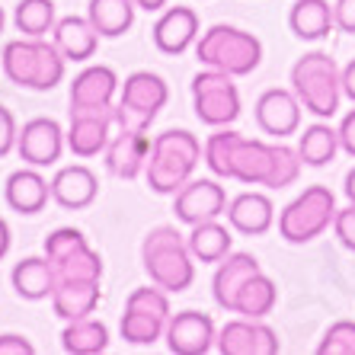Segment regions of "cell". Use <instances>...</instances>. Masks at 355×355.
<instances>
[{"mask_svg":"<svg viewBox=\"0 0 355 355\" xmlns=\"http://www.w3.org/2000/svg\"><path fill=\"white\" fill-rule=\"evenodd\" d=\"M202 160L221 180H237L243 186L285 189L301 176V154L282 141L243 138L234 128H218L202 148Z\"/></svg>","mask_w":355,"mask_h":355,"instance_id":"cell-1","label":"cell"},{"mask_svg":"<svg viewBox=\"0 0 355 355\" xmlns=\"http://www.w3.org/2000/svg\"><path fill=\"white\" fill-rule=\"evenodd\" d=\"M202 164V141L186 128H166L150 141L144 180L157 196H173L192 180Z\"/></svg>","mask_w":355,"mask_h":355,"instance_id":"cell-2","label":"cell"},{"mask_svg":"<svg viewBox=\"0 0 355 355\" xmlns=\"http://www.w3.org/2000/svg\"><path fill=\"white\" fill-rule=\"evenodd\" d=\"M141 263L154 285L166 295H180L192 288L196 282V257L189 253V243L173 224H157L141 240Z\"/></svg>","mask_w":355,"mask_h":355,"instance_id":"cell-3","label":"cell"},{"mask_svg":"<svg viewBox=\"0 0 355 355\" xmlns=\"http://www.w3.org/2000/svg\"><path fill=\"white\" fill-rule=\"evenodd\" d=\"M0 67H3V74H7L10 83H17L23 90L45 93V90H55L64 80L67 58L58 51L55 42H45V35L42 39L23 35V39L3 45Z\"/></svg>","mask_w":355,"mask_h":355,"instance_id":"cell-4","label":"cell"},{"mask_svg":"<svg viewBox=\"0 0 355 355\" xmlns=\"http://www.w3.org/2000/svg\"><path fill=\"white\" fill-rule=\"evenodd\" d=\"M291 90L317 119H333L343 103V67L327 51H307L291 64Z\"/></svg>","mask_w":355,"mask_h":355,"instance_id":"cell-5","label":"cell"},{"mask_svg":"<svg viewBox=\"0 0 355 355\" xmlns=\"http://www.w3.org/2000/svg\"><path fill=\"white\" fill-rule=\"evenodd\" d=\"M196 58L231 77H247L263 64V42L247 29L218 23L196 39Z\"/></svg>","mask_w":355,"mask_h":355,"instance_id":"cell-6","label":"cell"},{"mask_svg":"<svg viewBox=\"0 0 355 355\" xmlns=\"http://www.w3.org/2000/svg\"><path fill=\"white\" fill-rule=\"evenodd\" d=\"M336 218V196L327 186H307L297 198H291L279 215V234L288 243H311Z\"/></svg>","mask_w":355,"mask_h":355,"instance_id":"cell-7","label":"cell"},{"mask_svg":"<svg viewBox=\"0 0 355 355\" xmlns=\"http://www.w3.org/2000/svg\"><path fill=\"white\" fill-rule=\"evenodd\" d=\"M170 314H173V311H170L166 291L150 282V285L135 288L132 295H128L119 333H122V339L132 343V346H154L157 339H164Z\"/></svg>","mask_w":355,"mask_h":355,"instance_id":"cell-8","label":"cell"},{"mask_svg":"<svg viewBox=\"0 0 355 355\" xmlns=\"http://www.w3.org/2000/svg\"><path fill=\"white\" fill-rule=\"evenodd\" d=\"M192 109L202 125L227 128L240 119V90L231 74L205 67L192 77Z\"/></svg>","mask_w":355,"mask_h":355,"instance_id":"cell-9","label":"cell"},{"mask_svg":"<svg viewBox=\"0 0 355 355\" xmlns=\"http://www.w3.org/2000/svg\"><path fill=\"white\" fill-rule=\"evenodd\" d=\"M116 132V103L106 109H71V125L64 132L67 150L80 160L99 157Z\"/></svg>","mask_w":355,"mask_h":355,"instance_id":"cell-10","label":"cell"},{"mask_svg":"<svg viewBox=\"0 0 355 355\" xmlns=\"http://www.w3.org/2000/svg\"><path fill=\"white\" fill-rule=\"evenodd\" d=\"M67 141L61 125L49 116H39V119H29V122L19 128L17 135V154L23 164L29 166H55L64 154Z\"/></svg>","mask_w":355,"mask_h":355,"instance_id":"cell-11","label":"cell"},{"mask_svg":"<svg viewBox=\"0 0 355 355\" xmlns=\"http://www.w3.org/2000/svg\"><path fill=\"white\" fill-rule=\"evenodd\" d=\"M227 211V192L218 180H189L180 192H173V215L182 224H202L221 218Z\"/></svg>","mask_w":355,"mask_h":355,"instance_id":"cell-12","label":"cell"},{"mask_svg":"<svg viewBox=\"0 0 355 355\" xmlns=\"http://www.w3.org/2000/svg\"><path fill=\"white\" fill-rule=\"evenodd\" d=\"M215 346L221 355H279L282 343L269 323L240 317V320H227L218 330Z\"/></svg>","mask_w":355,"mask_h":355,"instance_id":"cell-13","label":"cell"},{"mask_svg":"<svg viewBox=\"0 0 355 355\" xmlns=\"http://www.w3.org/2000/svg\"><path fill=\"white\" fill-rule=\"evenodd\" d=\"M164 339L166 349L176 355H205L218 343V327L202 311H180V314H170Z\"/></svg>","mask_w":355,"mask_h":355,"instance_id":"cell-14","label":"cell"},{"mask_svg":"<svg viewBox=\"0 0 355 355\" xmlns=\"http://www.w3.org/2000/svg\"><path fill=\"white\" fill-rule=\"evenodd\" d=\"M301 99L295 96V90H266L257 99V125L259 132L269 135L275 141H285L288 135H297L301 128Z\"/></svg>","mask_w":355,"mask_h":355,"instance_id":"cell-15","label":"cell"},{"mask_svg":"<svg viewBox=\"0 0 355 355\" xmlns=\"http://www.w3.org/2000/svg\"><path fill=\"white\" fill-rule=\"evenodd\" d=\"M150 138L148 132H135V128H116L106 144V170L116 180H138L148 164Z\"/></svg>","mask_w":355,"mask_h":355,"instance_id":"cell-16","label":"cell"},{"mask_svg":"<svg viewBox=\"0 0 355 355\" xmlns=\"http://www.w3.org/2000/svg\"><path fill=\"white\" fill-rule=\"evenodd\" d=\"M166 99H170V87L160 74L154 71H135V74L125 77V83L119 87V103L128 106L132 112H138L141 119H154L160 116V109L166 106Z\"/></svg>","mask_w":355,"mask_h":355,"instance_id":"cell-17","label":"cell"},{"mask_svg":"<svg viewBox=\"0 0 355 355\" xmlns=\"http://www.w3.org/2000/svg\"><path fill=\"white\" fill-rule=\"evenodd\" d=\"M150 35H154V45H157V51H164V55H182L186 49H192L196 45V39L202 33H198V13L192 7H166L164 13H160V19L154 23V29H150Z\"/></svg>","mask_w":355,"mask_h":355,"instance_id":"cell-18","label":"cell"},{"mask_svg":"<svg viewBox=\"0 0 355 355\" xmlns=\"http://www.w3.org/2000/svg\"><path fill=\"white\" fill-rule=\"evenodd\" d=\"M227 224L243 237H263L275 224V205L266 192H240L227 202Z\"/></svg>","mask_w":355,"mask_h":355,"instance_id":"cell-19","label":"cell"},{"mask_svg":"<svg viewBox=\"0 0 355 355\" xmlns=\"http://www.w3.org/2000/svg\"><path fill=\"white\" fill-rule=\"evenodd\" d=\"M96 196H99V180L90 166H83V164L61 166L58 173H55V180H51V198L61 208H67V211L90 208L96 202Z\"/></svg>","mask_w":355,"mask_h":355,"instance_id":"cell-20","label":"cell"},{"mask_svg":"<svg viewBox=\"0 0 355 355\" xmlns=\"http://www.w3.org/2000/svg\"><path fill=\"white\" fill-rule=\"evenodd\" d=\"M119 77L106 64H90L71 83V109H106L116 103Z\"/></svg>","mask_w":355,"mask_h":355,"instance_id":"cell-21","label":"cell"},{"mask_svg":"<svg viewBox=\"0 0 355 355\" xmlns=\"http://www.w3.org/2000/svg\"><path fill=\"white\" fill-rule=\"evenodd\" d=\"M3 198L19 215H39L51 198V182L39 173V166H23V170H13L7 176Z\"/></svg>","mask_w":355,"mask_h":355,"instance_id":"cell-22","label":"cell"},{"mask_svg":"<svg viewBox=\"0 0 355 355\" xmlns=\"http://www.w3.org/2000/svg\"><path fill=\"white\" fill-rule=\"evenodd\" d=\"M263 266H259L257 257H250V253H227V257L218 263L215 269V279H211V295H215V304L227 314H234V301H237L240 288H243V282L250 275H257Z\"/></svg>","mask_w":355,"mask_h":355,"instance_id":"cell-23","label":"cell"},{"mask_svg":"<svg viewBox=\"0 0 355 355\" xmlns=\"http://www.w3.org/2000/svg\"><path fill=\"white\" fill-rule=\"evenodd\" d=\"M51 42L58 45V51L67 61L83 64L90 61L99 49V33L93 29V23L87 17H61L51 29Z\"/></svg>","mask_w":355,"mask_h":355,"instance_id":"cell-24","label":"cell"},{"mask_svg":"<svg viewBox=\"0 0 355 355\" xmlns=\"http://www.w3.org/2000/svg\"><path fill=\"white\" fill-rule=\"evenodd\" d=\"M10 282H13V291L26 301H45L58 288V272L49 257H26L13 266Z\"/></svg>","mask_w":355,"mask_h":355,"instance_id":"cell-25","label":"cell"},{"mask_svg":"<svg viewBox=\"0 0 355 355\" xmlns=\"http://www.w3.org/2000/svg\"><path fill=\"white\" fill-rule=\"evenodd\" d=\"M288 26L297 39L304 42H320L336 29L333 23V3L330 0H295V7L288 10Z\"/></svg>","mask_w":355,"mask_h":355,"instance_id":"cell-26","label":"cell"},{"mask_svg":"<svg viewBox=\"0 0 355 355\" xmlns=\"http://www.w3.org/2000/svg\"><path fill=\"white\" fill-rule=\"evenodd\" d=\"M135 0H90L87 3V19L99 33V39H119L135 26Z\"/></svg>","mask_w":355,"mask_h":355,"instance_id":"cell-27","label":"cell"},{"mask_svg":"<svg viewBox=\"0 0 355 355\" xmlns=\"http://www.w3.org/2000/svg\"><path fill=\"white\" fill-rule=\"evenodd\" d=\"M186 243H189V253L196 257V263H215L218 266L227 253H231L234 237H231V227H224L218 218H211V221L192 224Z\"/></svg>","mask_w":355,"mask_h":355,"instance_id":"cell-28","label":"cell"},{"mask_svg":"<svg viewBox=\"0 0 355 355\" xmlns=\"http://www.w3.org/2000/svg\"><path fill=\"white\" fill-rule=\"evenodd\" d=\"M279 304V288H275V282L259 269L257 275H250L243 282V288H240L237 301H234V314L240 317H250V320H266V317L275 311Z\"/></svg>","mask_w":355,"mask_h":355,"instance_id":"cell-29","label":"cell"},{"mask_svg":"<svg viewBox=\"0 0 355 355\" xmlns=\"http://www.w3.org/2000/svg\"><path fill=\"white\" fill-rule=\"evenodd\" d=\"M99 304V282H58V288L51 295V307L61 320H77L90 317Z\"/></svg>","mask_w":355,"mask_h":355,"instance_id":"cell-30","label":"cell"},{"mask_svg":"<svg viewBox=\"0 0 355 355\" xmlns=\"http://www.w3.org/2000/svg\"><path fill=\"white\" fill-rule=\"evenodd\" d=\"M61 349L71 355H99L109 349V327L96 317H77L67 320L61 330Z\"/></svg>","mask_w":355,"mask_h":355,"instance_id":"cell-31","label":"cell"},{"mask_svg":"<svg viewBox=\"0 0 355 355\" xmlns=\"http://www.w3.org/2000/svg\"><path fill=\"white\" fill-rule=\"evenodd\" d=\"M297 154L307 166H327L339 154V132L327 122H314L297 138Z\"/></svg>","mask_w":355,"mask_h":355,"instance_id":"cell-32","label":"cell"},{"mask_svg":"<svg viewBox=\"0 0 355 355\" xmlns=\"http://www.w3.org/2000/svg\"><path fill=\"white\" fill-rule=\"evenodd\" d=\"M13 23L23 35L29 39H42L55 29V3L51 0H19L17 10H13Z\"/></svg>","mask_w":355,"mask_h":355,"instance_id":"cell-33","label":"cell"},{"mask_svg":"<svg viewBox=\"0 0 355 355\" xmlns=\"http://www.w3.org/2000/svg\"><path fill=\"white\" fill-rule=\"evenodd\" d=\"M55 272H58V282H103V257L87 243L58 259Z\"/></svg>","mask_w":355,"mask_h":355,"instance_id":"cell-34","label":"cell"},{"mask_svg":"<svg viewBox=\"0 0 355 355\" xmlns=\"http://www.w3.org/2000/svg\"><path fill=\"white\" fill-rule=\"evenodd\" d=\"M317 355H355V320H336L317 343Z\"/></svg>","mask_w":355,"mask_h":355,"instance_id":"cell-35","label":"cell"},{"mask_svg":"<svg viewBox=\"0 0 355 355\" xmlns=\"http://www.w3.org/2000/svg\"><path fill=\"white\" fill-rule=\"evenodd\" d=\"M87 247V237H83V231H77V227H58V231H51L49 237H45V257L51 259V263H58V259H64L67 253H74V250Z\"/></svg>","mask_w":355,"mask_h":355,"instance_id":"cell-36","label":"cell"},{"mask_svg":"<svg viewBox=\"0 0 355 355\" xmlns=\"http://www.w3.org/2000/svg\"><path fill=\"white\" fill-rule=\"evenodd\" d=\"M333 231H336L339 243L355 253V205L349 202L346 208H336V218H333Z\"/></svg>","mask_w":355,"mask_h":355,"instance_id":"cell-37","label":"cell"},{"mask_svg":"<svg viewBox=\"0 0 355 355\" xmlns=\"http://www.w3.org/2000/svg\"><path fill=\"white\" fill-rule=\"evenodd\" d=\"M17 135H19L17 116L7 106H0V160L7 157L10 150H17Z\"/></svg>","mask_w":355,"mask_h":355,"instance_id":"cell-38","label":"cell"},{"mask_svg":"<svg viewBox=\"0 0 355 355\" xmlns=\"http://www.w3.org/2000/svg\"><path fill=\"white\" fill-rule=\"evenodd\" d=\"M333 23L339 33L355 35V0H333Z\"/></svg>","mask_w":355,"mask_h":355,"instance_id":"cell-39","label":"cell"},{"mask_svg":"<svg viewBox=\"0 0 355 355\" xmlns=\"http://www.w3.org/2000/svg\"><path fill=\"white\" fill-rule=\"evenodd\" d=\"M35 346L23 333H0V355H33Z\"/></svg>","mask_w":355,"mask_h":355,"instance_id":"cell-40","label":"cell"},{"mask_svg":"<svg viewBox=\"0 0 355 355\" xmlns=\"http://www.w3.org/2000/svg\"><path fill=\"white\" fill-rule=\"evenodd\" d=\"M336 132H339V148L346 150L349 157H355V109H349L346 116H343Z\"/></svg>","mask_w":355,"mask_h":355,"instance_id":"cell-41","label":"cell"},{"mask_svg":"<svg viewBox=\"0 0 355 355\" xmlns=\"http://www.w3.org/2000/svg\"><path fill=\"white\" fill-rule=\"evenodd\" d=\"M343 96L355 103V58L343 67Z\"/></svg>","mask_w":355,"mask_h":355,"instance_id":"cell-42","label":"cell"},{"mask_svg":"<svg viewBox=\"0 0 355 355\" xmlns=\"http://www.w3.org/2000/svg\"><path fill=\"white\" fill-rule=\"evenodd\" d=\"M10 243H13V234H10V224L0 218V263L7 259V253H10Z\"/></svg>","mask_w":355,"mask_h":355,"instance_id":"cell-43","label":"cell"},{"mask_svg":"<svg viewBox=\"0 0 355 355\" xmlns=\"http://www.w3.org/2000/svg\"><path fill=\"white\" fill-rule=\"evenodd\" d=\"M138 3V10H148V13H157V10L170 7V0H135Z\"/></svg>","mask_w":355,"mask_h":355,"instance_id":"cell-44","label":"cell"},{"mask_svg":"<svg viewBox=\"0 0 355 355\" xmlns=\"http://www.w3.org/2000/svg\"><path fill=\"white\" fill-rule=\"evenodd\" d=\"M343 192H346V198H349V202H352V205H355V166H352V170H349V173H346V182H343Z\"/></svg>","mask_w":355,"mask_h":355,"instance_id":"cell-45","label":"cell"},{"mask_svg":"<svg viewBox=\"0 0 355 355\" xmlns=\"http://www.w3.org/2000/svg\"><path fill=\"white\" fill-rule=\"evenodd\" d=\"M3 23H7V17H3V7H0V33H3Z\"/></svg>","mask_w":355,"mask_h":355,"instance_id":"cell-46","label":"cell"}]
</instances>
